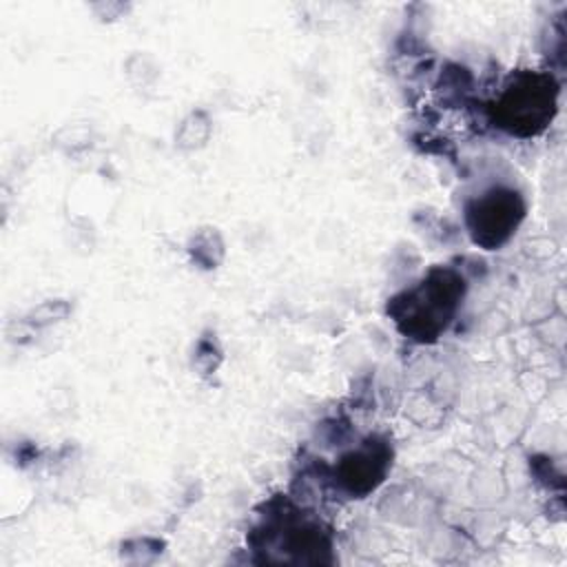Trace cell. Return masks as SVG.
Listing matches in <instances>:
<instances>
[{
    "label": "cell",
    "mask_w": 567,
    "mask_h": 567,
    "mask_svg": "<svg viewBox=\"0 0 567 567\" xmlns=\"http://www.w3.org/2000/svg\"><path fill=\"white\" fill-rule=\"evenodd\" d=\"M463 297V279L452 270H432L416 288L394 297L388 312L399 330L419 341L436 339L454 317Z\"/></svg>",
    "instance_id": "6da1fadb"
},
{
    "label": "cell",
    "mask_w": 567,
    "mask_h": 567,
    "mask_svg": "<svg viewBox=\"0 0 567 567\" xmlns=\"http://www.w3.org/2000/svg\"><path fill=\"white\" fill-rule=\"evenodd\" d=\"M558 86L547 73H518L496 102V117L514 135L529 137L545 131L556 113Z\"/></svg>",
    "instance_id": "7a4b0ae2"
},
{
    "label": "cell",
    "mask_w": 567,
    "mask_h": 567,
    "mask_svg": "<svg viewBox=\"0 0 567 567\" xmlns=\"http://www.w3.org/2000/svg\"><path fill=\"white\" fill-rule=\"evenodd\" d=\"M523 215L525 202L512 188H492L465 208V221L474 244L487 250L501 248L514 235Z\"/></svg>",
    "instance_id": "3957f363"
},
{
    "label": "cell",
    "mask_w": 567,
    "mask_h": 567,
    "mask_svg": "<svg viewBox=\"0 0 567 567\" xmlns=\"http://www.w3.org/2000/svg\"><path fill=\"white\" fill-rule=\"evenodd\" d=\"M388 465V452L381 445H368L361 452H352L341 461L339 474L343 485L352 494H365L381 481Z\"/></svg>",
    "instance_id": "277c9868"
}]
</instances>
